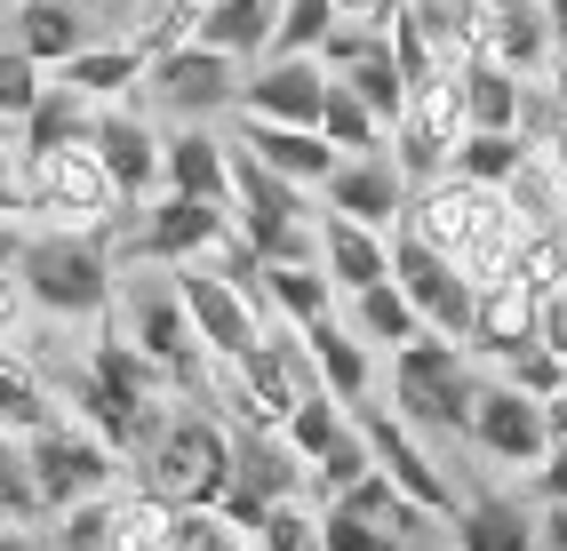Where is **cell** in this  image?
I'll use <instances>...</instances> for the list:
<instances>
[{"mask_svg": "<svg viewBox=\"0 0 567 551\" xmlns=\"http://www.w3.org/2000/svg\"><path fill=\"white\" fill-rule=\"evenodd\" d=\"M336 72L320 56H256V81L240 89V121H280V128H320Z\"/></svg>", "mask_w": 567, "mask_h": 551, "instance_id": "obj_10", "label": "cell"}, {"mask_svg": "<svg viewBox=\"0 0 567 551\" xmlns=\"http://www.w3.org/2000/svg\"><path fill=\"white\" fill-rule=\"evenodd\" d=\"M320 136H328L344 160H360V153H375V144H384V121H375L368 104H360L344 81H336V89H328V113H320Z\"/></svg>", "mask_w": 567, "mask_h": 551, "instance_id": "obj_37", "label": "cell"}, {"mask_svg": "<svg viewBox=\"0 0 567 551\" xmlns=\"http://www.w3.org/2000/svg\"><path fill=\"white\" fill-rule=\"evenodd\" d=\"M512 280L536 288V297H559V288H567V240H559L551 225H527V240H519V256H512Z\"/></svg>", "mask_w": 567, "mask_h": 551, "instance_id": "obj_38", "label": "cell"}, {"mask_svg": "<svg viewBox=\"0 0 567 551\" xmlns=\"http://www.w3.org/2000/svg\"><path fill=\"white\" fill-rule=\"evenodd\" d=\"M121 496V488H112ZM112 496L81 503V511H64V528H56V551H121V528H112Z\"/></svg>", "mask_w": 567, "mask_h": 551, "instance_id": "obj_42", "label": "cell"}, {"mask_svg": "<svg viewBox=\"0 0 567 551\" xmlns=\"http://www.w3.org/2000/svg\"><path fill=\"white\" fill-rule=\"evenodd\" d=\"M551 17L544 0H480V49L472 56H496L512 72H544L551 64Z\"/></svg>", "mask_w": 567, "mask_h": 551, "instance_id": "obj_17", "label": "cell"}, {"mask_svg": "<svg viewBox=\"0 0 567 551\" xmlns=\"http://www.w3.org/2000/svg\"><path fill=\"white\" fill-rule=\"evenodd\" d=\"M256 551H328V536H320L312 511H296V496H288V503H272V520H264Z\"/></svg>", "mask_w": 567, "mask_h": 551, "instance_id": "obj_45", "label": "cell"}, {"mask_svg": "<svg viewBox=\"0 0 567 551\" xmlns=\"http://www.w3.org/2000/svg\"><path fill=\"white\" fill-rule=\"evenodd\" d=\"M472 448H480V456H496V464L536 471V464L551 456L544 399H527L519 384H487V392H480V416H472Z\"/></svg>", "mask_w": 567, "mask_h": 551, "instance_id": "obj_13", "label": "cell"}, {"mask_svg": "<svg viewBox=\"0 0 567 551\" xmlns=\"http://www.w3.org/2000/svg\"><path fill=\"white\" fill-rule=\"evenodd\" d=\"M272 32H280V0H208L193 41L224 56H272Z\"/></svg>", "mask_w": 567, "mask_h": 551, "instance_id": "obj_27", "label": "cell"}, {"mask_svg": "<svg viewBox=\"0 0 567 551\" xmlns=\"http://www.w3.org/2000/svg\"><path fill=\"white\" fill-rule=\"evenodd\" d=\"M153 96L161 104H176V113H216V104H233L248 81H240V56H224V49H208V41H184V49H168V56H153Z\"/></svg>", "mask_w": 567, "mask_h": 551, "instance_id": "obj_14", "label": "cell"}, {"mask_svg": "<svg viewBox=\"0 0 567 551\" xmlns=\"http://www.w3.org/2000/svg\"><path fill=\"white\" fill-rule=\"evenodd\" d=\"M168 551H256L224 511H176V536H168Z\"/></svg>", "mask_w": 567, "mask_h": 551, "instance_id": "obj_43", "label": "cell"}, {"mask_svg": "<svg viewBox=\"0 0 567 551\" xmlns=\"http://www.w3.org/2000/svg\"><path fill=\"white\" fill-rule=\"evenodd\" d=\"M408 232H424L440 256H456V264L487 288L512 272L519 256V216H512V193H487V184H464V176H440L424 200L408 208Z\"/></svg>", "mask_w": 567, "mask_h": 551, "instance_id": "obj_1", "label": "cell"}, {"mask_svg": "<svg viewBox=\"0 0 567 551\" xmlns=\"http://www.w3.org/2000/svg\"><path fill=\"white\" fill-rule=\"evenodd\" d=\"M296 456L280 432H240L233 424V488L240 496H256V503H288L296 496Z\"/></svg>", "mask_w": 567, "mask_h": 551, "instance_id": "obj_25", "label": "cell"}, {"mask_svg": "<svg viewBox=\"0 0 567 551\" xmlns=\"http://www.w3.org/2000/svg\"><path fill=\"white\" fill-rule=\"evenodd\" d=\"M144 488L168 496L176 511H216L233 488V424H216L200 408H176L161 439L144 448Z\"/></svg>", "mask_w": 567, "mask_h": 551, "instance_id": "obj_3", "label": "cell"}, {"mask_svg": "<svg viewBox=\"0 0 567 551\" xmlns=\"http://www.w3.org/2000/svg\"><path fill=\"white\" fill-rule=\"evenodd\" d=\"M233 232H240L233 208L168 193L161 208H144V225L128 232V256H136V264H208V256L233 240Z\"/></svg>", "mask_w": 567, "mask_h": 551, "instance_id": "obj_9", "label": "cell"}, {"mask_svg": "<svg viewBox=\"0 0 567 551\" xmlns=\"http://www.w3.org/2000/svg\"><path fill=\"white\" fill-rule=\"evenodd\" d=\"M305 344H312V360H320V384L344 399V408H368V384H375V360H368V336L352 320H320V328H305Z\"/></svg>", "mask_w": 567, "mask_h": 551, "instance_id": "obj_23", "label": "cell"}, {"mask_svg": "<svg viewBox=\"0 0 567 551\" xmlns=\"http://www.w3.org/2000/svg\"><path fill=\"white\" fill-rule=\"evenodd\" d=\"M24 248H32V232L17 225V216H0V272H17V264H24Z\"/></svg>", "mask_w": 567, "mask_h": 551, "instance_id": "obj_51", "label": "cell"}, {"mask_svg": "<svg viewBox=\"0 0 567 551\" xmlns=\"http://www.w3.org/2000/svg\"><path fill=\"white\" fill-rule=\"evenodd\" d=\"M544 551H567V503H544Z\"/></svg>", "mask_w": 567, "mask_h": 551, "instance_id": "obj_53", "label": "cell"}, {"mask_svg": "<svg viewBox=\"0 0 567 551\" xmlns=\"http://www.w3.org/2000/svg\"><path fill=\"white\" fill-rule=\"evenodd\" d=\"M128 336L153 352L176 384H193L200 360H208V344H200L193 312H184V288H176V280H136V288H128Z\"/></svg>", "mask_w": 567, "mask_h": 551, "instance_id": "obj_11", "label": "cell"}, {"mask_svg": "<svg viewBox=\"0 0 567 551\" xmlns=\"http://www.w3.org/2000/svg\"><path fill=\"white\" fill-rule=\"evenodd\" d=\"M17 280H24V297L41 304L49 320H104L112 297H121V288H112V256H104V240H96V232H72V225L32 232Z\"/></svg>", "mask_w": 567, "mask_h": 551, "instance_id": "obj_4", "label": "cell"}, {"mask_svg": "<svg viewBox=\"0 0 567 551\" xmlns=\"http://www.w3.org/2000/svg\"><path fill=\"white\" fill-rule=\"evenodd\" d=\"M41 56H24V49H0V121H32V104H41L49 96V81H41Z\"/></svg>", "mask_w": 567, "mask_h": 551, "instance_id": "obj_41", "label": "cell"}, {"mask_svg": "<svg viewBox=\"0 0 567 551\" xmlns=\"http://www.w3.org/2000/svg\"><path fill=\"white\" fill-rule=\"evenodd\" d=\"M17 136H24V160H49V153H72V144H89V136H96V104H89L81 89H64V81H49V96L32 104V121H24Z\"/></svg>", "mask_w": 567, "mask_h": 551, "instance_id": "obj_26", "label": "cell"}, {"mask_svg": "<svg viewBox=\"0 0 567 551\" xmlns=\"http://www.w3.org/2000/svg\"><path fill=\"white\" fill-rule=\"evenodd\" d=\"M176 288H184V312H193L200 344L216 367H233L264 344V328H272V312H264V297H248L240 280H224L216 264H176Z\"/></svg>", "mask_w": 567, "mask_h": 551, "instance_id": "obj_7", "label": "cell"}, {"mask_svg": "<svg viewBox=\"0 0 567 551\" xmlns=\"http://www.w3.org/2000/svg\"><path fill=\"white\" fill-rule=\"evenodd\" d=\"M24 184H32V216H64L72 232H104L112 208H121V184H112V168L96 160V144L24 160Z\"/></svg>", "mask_w": 567, "mask_h": 551, "instance_id": "obj_8", "label": "cell"}, {"mask_svg": "<svg viewBox=\"0 0 567 551\" xmlns=\"http://www.w3.org/2000/svg\"><path fill=\"white\" fill-rule=\"evenodd\" d=\"M0 551H41V543H32L24 528H0Z\"/></svg>", "mask_w": 567, "mask_h": 551, "instance_id": "obj_57", "label": "cell"}, {"mask_svg": "<svg viewBox=\"0 0 567 551\" xmlns=\"http://www.w3.org/2000/svg\"><path fill=\"white\" fill-rule=\"evenodd\" d=\"M464 121L472 128H519V72L496 56H464Z\"/></svg>", "mask_w": 567, "mask_h": 551, "instance_id": "obj_34", "label": "cell"}, {"mask_svg": "<svg viewBox=\"0 0 567 551\" xmlns=\"http://www.w3.org/2000/svg\"><path fill=\"white\" fill-rule=\"evenodd\" d=\"M24 464H32V480H41V503L56 511H81V503H96V496H112V480H121V448H104V439L89 432V424H41V432H24Z\"/></svg>", "mask_w": 567, "mask_h": 551, "instance_id": "obj_5", "label": "cell"}, {"mask_svg": "<svg viewBox=\"0 0 567 551\" xmlns=\"http://www.w3.org/2000/svg\"><path fill=\"white\" fill-rule=\"evenodd\" d=\"M320 536H328V551H400V536L392 528H375V520H352V511H320Z\"/></svg>", "mask_w": 567, "mask_h": 551, "instance_id": "obj_46", "label": "cell"}, {"mask_svg": "<svg viewBox=\"0 0 567 551\" xmlns=\"http://www.w3.org/2000/svg\"><path fill=\"white\" fill-rule=\"evenodd\" d=\"M392 280L408 288V304L424 312V328L432 336H447V344H472V312H480V280L456 264V256H440L424 232H392Z\"/></svg>", "mask_w": 567, "mask_h": 551, "instance_id": "obj_6", "label": "cell"}, {"mask_svg": "<svg viewBox=\"0 0 567 551\" xmlns=\"http://www.w3.org/2000/svg\"><path fill=\"white\" fill-rule=\"evenodd\" d=\"M168 193L233 208V144H216L208 128H184V136H168Z\"/></svg>", "mask_w": 567, "mask_h": 551, "instance_id": "obj_24", "label": "cell"}, {"mask_svg": "<svg viewBox=\"0 0 567 551\" xmlns=\"http://www.w3.org/2000/svg\"><path fill=\"white\" fill-rule=\"evenodd\" d=\"M320 272L360 297V288H384L392 280V232H368L352 216H320Z\"/></svg>", "mask_w": 567, "mask_h": 551, "instance_id": "obj_20", "label": "cell"}, {"mask_svg": "<svg viewBox=\"0 0 567 551\" xmlns=\"http://www.w3.org/2000/svg\"><path fill=\"white\" fill-rule=\"evenodd\" d=\"M360 432H368V448H375V471H392V488L415 503V511H432V520H456V488L440 480V464L415 448V424L384 416V408H352Z\"/></svg>", "mask_w": 567, "mask_h": 551, "instance_id": "obj_12", "label": "cell"}, {"mask_svg": "<svg viewBox=\"0 0 567 551\" xmlns=\"http://www.w3.org/2000/svg\"><path fill=\"white\" fill-rule=\"evenodd\" d=\"M544 424H551V439H567V392H551V399H544Z\"/></svg>", "mask_w": 567, "mask_h": 551, "instance_id": "obj_54", "label": "cell"}, {"mask_svg": "<svg viewBox=\"0 0 567 551\" xmlns=\"http://www.w3.org/2000/svg\"><path fill=\"white\" fill-rule=\"evenodd\" d=\"M336 32V0H280V32L272 56H320V41Z\"/></svg>", "mask_w": 567, "mask_h": 551, "instance_id": "obj_40", "label": "cell"}, {"mask_svg": "<svg viewBox=\"0 0 567 551\" xmlns=\"http://www.w3.org/2000/svg\"><path fill=\"white\" fill-rule=\"evenodd\" d=\"M480 392H487V384H472L464 344H447V336H415V344L392 352V408H400V424H415V432L472 439Z\"/></svg>", "mask_w": 567, "mask_h": 551, "instance_id": "obj_2", "label": "cell"}, {"mask_svg": "<svg viewBox=\"0 0 567 551\" xmlns=\"http://www.w3.org/2000/svg\"><path fill=\"white\" fill-rule=\"evenodd\" d=\"M408 0H336V24H360V32H392V17Z\"/></svg>", "mask_w": 567, "mask_h": 551, "instance_id": "obj_47", "label": "cell"}, {"mask_svg": "<svg viewBox=\"0 0 567 551\" xmlns=\"http://www.w3.org/2000/svg\"><path fill=\"white\" fill-rule=\"evenodd\" d=\"M336 288L320 264H264V312L272 320H288V328H320V320H336Z\"/></svg>", "mask_w": 567, "mask_h": 551, "instance_id": "obj_28", "label": "cell"}, {"mask_svg": "<svg viewBox=\"0 0 567 551\" xmlns=\"http://www.w3.org/2000/svg\"><path fill=\"white\" fill-rule=\"evenodd\" d=\"M536 496L544 503H567V439H551V456L536 464Z\"/></svg>", "mask_w": 567, "mask_h": 551, "instance_id": "obj_48", "label": "cell"}, {"mask_svg": "<svg viewBox=\"0 0 567 551\" xmlns=\"http://www.w3.org/2000/svg\"><path fill=\"white\" fill-rule=\"evenodd\" d=\"M536 344H551V352L567 360V288H559V297H544V320H536Z\"/></svg>", "mask_w": 567, "mask_h": 551, "instance_id": "obj_49", "label": "cell"}, {"mask_svg": "<svg viewBox=\"0 0 567 551\" xmlns=\"http://www.w3.org/2000/svg\"><path fill=\"white\" fill-rule=\"evenodd\" d=\"M328 216H352V225H368V232H400L408 225V176H400V160H375V153L344 160L328 176Z\"/></svg>", "mask_w": 567, "mask_h": 551, "instance_id": "obj_15", "label": "cell"}, {"mask_svg": "<svg viewBox=\"0 0 567 551\" xmlns=\"http://www.w3.org/2000/svg\"><path fill=\"white\" fill-rule=\"evenodd\" d=\"M32 511H49L41 503V480H32V464H24V439L0 432V528H24Z\"/></svg>", "mask_w": 567, "mask_h": 551, "instance_id": "obj_39", "label": "cell"}, {"mask_svg": "<svg viewBox=\"0 0 567 551\" xmlns=\"http://www.w3.org/2000/svg\"><path fill=\"white\" fill-rule=\"evenodd\" d=\"M240 153H256L272 176H288L296 193H328V176L344 168V153L320 128H280V121H240Z\"/></svg>", "mask_w": 567, "mask_h": 551, "instance_id": "obj_16", "label": "cell"}, {"mask_svg": "<svg viewBox=\"0 0 567 551\" xmlns=\"http://www.w3.org/2000/svg\"><path fill=\"white\" fill-rule=\"evenodd\" d=\"M352 432V408H344V399H336V392H305V399H296V416H288V448L296 456H305V464H320L328 448H336V439H344Z\"/></svg>", "mask_w": 567, "mask_h": 551, "instance_id": "obj_36", "label": "cell"}, {"mask_svg": "<svg viewBox=\"0 0 567 551\" xmlns=\"http://www.w3.org/2000/svg\"><path fill=\"white\" fill-rule=\"evenodd\" d=\"M96 160L112 168V184H121V200H144L153 184H168V144L144 128L136 113H96Z\"/></svg>", "mask_w": 567, "mask_h": 551, "instance_id": "obj_18", "label": "cell"}, {"mask_svg": "<svg viewBox=\"0 0 567 551\" xmlns=\"http://www.w3.org/2000/svg\"><path fill=\"white\" fill-rule=\"evenodd\" d=\"M17 49L64 72L72 56L89 49V17L72 9V0H17Z\"/></svg>", "mask_w": 567, "mask_h": 551, "instance_id": "obj_29", "label": "cell"}, {"mask_svg": "<svg viewBox=\"0 0 567 551\" xmlns=\"http://www.w3.org/2000/svg\"><path fill=\"white\" fill-rule=\"evenodd\" d=\"M536 320H544V297L536 288H519L512 272L480 288V312H472V352L487 360H519L527 344H536Z\"/></svg>", "mask_w": 567, "mask_h": 551, "instance_id": "obj_19", "label": "cell"}, {"mask_svg": "<svg viewBox=\"0 0 567 551\" xmlns=\"http://www.w3.org/2000/svg\"><path fill=\"white\" fill-rule=\"evenodd\" d=\"M504 384H519L527 399H551V392H567V360L551 344H527L519 360H504Z\"/></svg>", "mask_w": 567, "mask_h": 551, "instance_id": "obj_44", "label": "cell"}, {"mask_svg": "<svg viewBox=\"0 0 567 551\" xmlns=\"http://www.w3.org/2000/svg\"><path fill=\"white\" fill-rule=\"evenodd\" d=\"M456 551H544V520L512 496H472L456 511Z\"/></svg>", "mask_w": 567, "mask_h": 551, "instance_id": "obj_22", "label": "cell"}, {"mask_svg": "<svg viewBox=\"0 0 567 551\" xmlns=\"http://www.w3.org/2000/svg\"><path fill=\"white\" fill-rule=\"evenodd\" d=\"M336 81H344L360 104H368V113L375 121H384V128H400L408 121V104H415V89H408V72L392 64V32H384V49H368L352 72H336Z\"/></svg>", "mask_w": 567, "mask_h": 551, "instance_id": "obj_31", "label": "cell"}, {"mask_svg": "<svg viewBox=\"0 0 567 551\" xmlns=\"http://www.w3.org/2000/svg\"><path fill=\"white\" fill-rule=\"evenodd\" d=\"M527 168H536V153H527L519 128H464V144H456V176L487 184V193H512Z\"/></svg>", "mask_w": 567, "mask_h": 551, "instance_id": "obj_30", "label": "cell"}, {"mask_svg": "<svg viewBox=\"0 0 567 551\" xmlns=\"http://www.w3.org/2000/svg\"><path fill=\"white\" fill-rule=\"evenodd\" d=\"M24 208H32V184H24L9 160H0V216H24Z\"/></svg>", "mask_w": 567, "mask_h": 551, "instance_id": "obj_52", "label": "cell"}, {"mask_svg": "<svg viewBox=\"0 0 567 551\" xmlns=\"http://www.w3.org/2000/svg\"><path fill=\"white\" fill-rule=\"evenodd\" d=\"M17 320H24V280H9V272H0V344L17 336Z\"/></svg>", "mask_w": 567, "mask_h": 551, "instance_id": "obj_50", "label": "cell"}, {"mask_svg": "<svg viewBox=\"0 0 567 551\" xmlns=\"http://www.w3.org/2000/svg\"><path fill=\"white\" fill-rule=\"evenodd\" d=\"M352 328L368 344H384V352H400V344H415V336H432L424 328V312L408 304V288L400 280H384V288H360L352 297Z\"/></svg>", "mask_w": 567, "mask_h": 551, "instance_id": "obj_32", "label": "cell"}, {"mask_svg": "<svg viewBox=\"0 0 567 551\" xmlns=\"http://www.w3.org/2000/svg\"><path fill=\"white\" fill-rule=\"evenodd\" d=\"M41 424H56L49 384L32 376V360H17L9 344H0V432H41Z\"/></svg>", "mask_w": 567, "mask_h": 551, "instance_id": "obj_35", "label": "cell"}, {"mask_svg": "<svg viewBox=\"0 0 567 551\" xmlns=\"http://www.w3.org/2000/svg\"><path fill=\"white\" fill-rule=\"evenodd\" d=\"M544 72H551V89H559V104H567V49H551V64H544Z\"/></svg>", "mask_w": 567, "mask_h": 551, "instance_id": "obj_56", "label": "cell"}, {"mask_svg": "<svg viewBox=\"0 0 567 551\" xmlns=\"http://www.w3.org/2000/svg\"><path fill=\"white\" fill-rule=\"evenodd\" d=\"M144 72H153V56H144V49H96V41H89L81 56L56 72V81H64V89H81L89 104H112L121 89H136Z\"/></svg>", "mask_w": 567, "mask_h": 551, "instance_id": "obj_33", "label": "cell"}, {"mask_svg": "<svg viewBox=\"0 0 567 551\" xmlns=\"http://www.w3.org/2000/svg\"><path fill=\"white\" fill-rule=\"evenodd\" d=\"M544 17H551V41L567 49V0H544Z\"/></svg>", "mask_w": 567, "mask_h": 551, "instance_id": "obj_55", "label": "cell"}, {"mask_svg": "<svg viewBox=\"0 0 567 551\" xmlns=\"http://www.w3.org/2000/svg\"><path fill=\"white\" fill-rule=\"evenodd\" d=\"M9 128H17V121H0V144H9Z\"/></svg>", "mask_w": 567, "mask_h": 551, "instance_id": "obj_58", "label": "cell"}, {"mask_svg": "<svg viewBox=\"0 0 567 551\" xmlns=\"http://www.w3.org/2000/svg\"><path fill=\"white\" fill-rule=\"evenodd\" d=\"M89 367L104 376V392H121V399H128V408H168L161 392H168L176 376H168V367L144 352L136 336H121V328H104V336L89 344Z\"/></svg>", "mask_w": 567, "mask_h": 551, "instance_id": "obj_21", "label": "cell"}]
</instances>
